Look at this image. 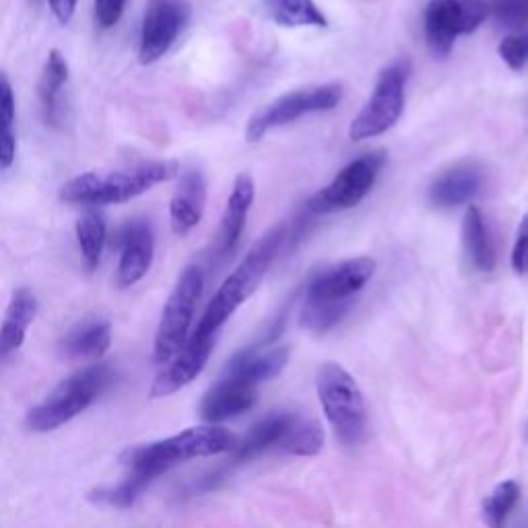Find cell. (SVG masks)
<instances>
[{"instance_id":"8fae6325","label":"cell","mask_w":528,"mask_h":528,"mask_svg":"<svg viewBox=\"0 0 528 528\" xmlns=\"http://www.w3.org/2000/svg\"><path fill=\"white\" fill-rule=\"evenodd\" d=\"M188 19V0H149L141 27V64H153L168 52L186 27Z\"/></svg>"},{"instance_id":"d4e9b609","label":"cell","mask_w":528,"mask_h":528,"mask_svg":"<svg viewBox=\"0 0 528 528\" xmlns=\"http://www.w3.org/2000/svg\"><path fill=\"white\" fill-rule=\"evenodd\" d=\"M324 446L322 425L312 417L293 415L277 450L293 456H314Z\"/></svg>"},{"instance_id":"5b68a950","label":"cell","mask_w":528,"mask_h":528,"mask_svg":"<svg viewBox=\"0 0 528 528\" xmlns=\"http://www.w3.org/2000/svg\"><path fill=\"white\" fill-rule=\"evenodd\" d=\"M316 392L324 415L345 446H359L368 434V413L355 378L335 361H326L316 374Z\"/></svg>"},{"instance_id":"4316f807","label":"cell","mask_w":528,"mask_h":528,"mask_svg":"<svg viewBox=\"0 0 528 528\" xmlns=\"http://www.w3.org/2000/svg\"><path fill=\"white\" fill-rule=\"evenodd\" d=\"M267 15L283 27H326L328 21L314 0H262Z\"/></svg>"},{"instance_id":"83f0119b","label":"cell","mask_w":528,"mask_h":528,"mask_svg":"<svg viewBox=\"0 0 528 528\" xmlns=\"http://www.w3.org/2000/svg\"><path fill=\"white\" fill-rule=\"evenodd\" d=\"M355 297H345V300H318V297H308L302 310V326L312 330V333H324L335 324H339L345 314L351 310Z\"/></svg>"},{"instance_id":"7a4b0ae2","label":"cell","mask_w":528,"mask_h":528,"mask_svg":"<svg viewBox=\"0 0 528 528\" xmlns=\"http://www.w3.org/2000/svg\"><path fill=\"white\" fill-rule=\"evenodd\" d=\"M283 238L285 225H275L252 246V250L244 256L234 273L223 281V285L213 295V300L209 302L201 322H198L194 330L196 335H217L219 328L236 314L242 304L250 300L264 275L269 273L275 256L279 254Z\"/></svg>"},{"instance_id":"6da1fadb","label":"cell","mask_w":528,"mask_h":528,"mask_svg":"<svg viewBox=\"0 0 528 528\" xmlns=\"http://www.w3.org/2000/svg\"><path fill=\"white\" fill-rule=\"evenodd\" d=\"M178 161L159 159L145 161L130 170L118 172H87L66 182L60 190L64 203L75 205H122L151 188L176 178Z\"/></svg>"},{"instance_id":"4dcf8cb0","label":"cell","mask_w":528,"mask_h":528,"mask_svg":"<svg viewBox=\"0 0 528 528\" xmlns=\"http://www.w3.org/2000/svg\"><path fill=\"white\" fill-rule=\"evenodd\" d=\"M522 495V487L516 481H504L498 487H495L487 498L481 504V514L483 522L491 528H500L504 526L506 518L510 512L518 506Z\"/></svg>"},{"instance_id":"d6a6232c","label":"cell","mask_w":528,"mask_h":528,"mask_svg":"<svg viewBox=\"0 0 528 528\" xmlns=\"http://www.w3.org/2000/svg\"><path fill=\"white\" fill-rule=\"evenodd\" d=\"M498 54L512 71H522L528 64V31L512 33V36L504 38Z\"/></svg>"},{"instance_id":"2e32d148","label":"cell","mask_w":528,"mask_h":528,"mask_svg":"<svg viewBox=\"0 0 528 528\" xmlns=\"http://www.w3.org/2000/svg\"><path fill=\"white\" fill-rule=\"evenodd\" d=\"M481 184L483 174L477 165H454L429 186V205L434 209H454L465 205L477 196Z\"/></svg>"},{"instance_id":"277c9868","label":"cell","mask_w":528,"mask_h":528,"mask_svg":"<svg viewBox=\"0 0 528 528\" xmlns=\"http://www.w3.org/2000/svg\"><path fill=\"white\" fill-rule=\"evenodd\" d=\"M114 380L116 374L110 366L91 361V366L60 382L38 407H33L25 417V427L33 434L54 432L89 409Z\"/></svg>"},{"instance_id":"3957f363","label":"cell","mask_w":528,"mask_h":528,"mask_svg":"<svg viewBox=\"0 0 528 528\" xmlns=\"http://www.w3.org/2000/svg\"><path fill=\"white\" fill-rule=\"evenodd\" d=\"M236 444L238 438L231 434L229 429L219 427L217 423H209L201 427H188L172 438H165L153 444L128 448L120 454V462L128 471H139L159 477L161 473L176 467L178 462L231 452L236 448Z\"/></svg>"},{"instance_id":"52a82bcc","label":"cell","mask_w":528,"mask_h":528,"mask_svg":"<svg viewBox=\"0 0 528 528\" xmlns=\"http://www.w3.org/2000/svg\"><path fill=\"white\" fill-rule=\"evenodd\" d=\"M407 75L409 69L405 62L390 64L380 73L368 104L361 108L349 126V139L353 143L376 139L401 120L405 110Z\"/></svg>"},{"instance_id":"44dd1931","label":"cell","mask_w":528,"mask_h":528,"mask_svg":"<svg viewBox=\"0 0 528 528\" xmlns=\"http://www.w3.org/2000/svg\"><path fill=\"white\" fill-rule=\"evenodd\" d=\"M38 314V297L29 287H19L13 291L7 314L0 324V357L15 353L27 335V328Z\"/></svg>"},{"instance_id":"e0dca14e","label":"cell","mask_w":528,"mask_h":528,"mask_svg":"<svg viewBox=\"0 0 528 528\" xmlns=\"http://www.w3.org/2000/svg\"><path fill=\"white\" fill-rule=\"evenodd\" d=\"M207 205V182L198 170H188L172 196L170 219L178 236H186L203 219Z\"/></svg>"},{"instance_id":"7c38bea8","label":"cell","mask_w":528,"mask_h":528,"mask_svg":"<svg viewBox=\"0 0 528 528\" xmlns=\"http://www.w3.org/2000/svg\"><path fill=\"white\" fill-rule=\"evenodd\" d=\"M217 335H192L182 349L168 361L170 366H165L157 378L151 384L149 396L151 399H165L190 382L196 380V376L201 374L207 366V361L215 349Z\"/></svg>"},{"instance_id":"484cf974","label":"cell","mask_w":528,"mask_h":528,"mask_svg":"<svg viewBox=\"0 0 528 528\" xmlns=\"http://www.w3.org/2000/svg\"><path fill=\"white\" fill-rule=\"evenodd\" d=\"M106 219L102 213L89 209L77 221V240L81 250V260L87 273H93L102 260V252L106 246Z\"/></svg>"},{"instance_id":"ba28073f","label":"cell","mask_w":528,"mask_h":528,"mask_svg":"<svg viewBox=\"0 0 528 528\" xmlns=\"http://www.w3.org/2000/svg\"><path fill=\"white\" fill-rule=\"evenodd\" d=\"M386 163L384 151H372L357 157L330 180L328 186L318 190L310 201L308 211L316 215H328L357 207L374 188Z\"/></svg>"},{"instance_id":"30bf717a","label":"cell","mask_w":528,"mask_h":528,"mask_svg":"<svg viewBox=\"0 0 528 528\" xmlns=\"http://www.w3.org/2000/svg\"><path fill=\"white\" fill-rule=\"evenodd\" d=\"M489 15V0H432L425 9L429 48L438 56H448L456 38L475 33Z\"/></svg>"},{"instance_id":"9a60e30c","label":"cell","mask_w":528,"mask_h":528,"mask_svg":"<svg viewBox=\"0 0 528 528\" xmlns=\"http://www.w3.org/2000/svg\"><path fill=\"white\" fill-rule=\"evenodd\" d=\"M256 401L258 390L254 384L225 376L203 396L198 413L207 423H221L250 411Z\"/></svg>"},{"instance_id":"ffe728a7","label":"cell","mask_w":528,"mask_h":528,"mask_svg":"<svg viewBox=\"0 0 528 528\" xmlns=\"http://www.w3.org/2000/svg\"><path fill=\"white\" fill-rule=\"evenodd\" d=\"M112 345V324L104 318H89L73 326L62 339V353L77 361H99Z\"/></svg>"},{"instance_id":"1f68e13d","label":"cell","mask_w":528,"mask_h":528,"mask_svg":"<svg viewBox=\"0 0 528 528\" xmlns=\"http://www.w3.org/2000/svg\"><path fill=\"white\" fill-rule=\"evenodd\" d=\"M489 7L495 21L506 29L528 25V0H491Z\"/></svg>"},{"instance_id":"cb8c5ba5","label":"cell","mask_w":528,"mask_h":528,"mask_svg":"<svg viewBox=\"0 0 528 528\" xmlns=\"http://www.w3.org/2000/svg\"><path fill=\"white\" fill-rule=\"evenodd\" d=\"M157 477L149 473L130 471V475L120 483L112 487H97L87 493V500L95 506H106L116 510H128L137 504V500L143 495V491L155 481Z\"/></svg>"},{"instance_id":"8992f818","label":"cell","mask_w":528,"mask_h":528,"mask_svg":"<svg viewBox=\"0 0 528 528\" xmlns=\"http://www.w3.org/2000/svg\"><path fill=\"white\" fill-rule=\"evenodd\" d=\"M205 275L203 269L190 264L180 275L174 291L165 302L157 335L153 343V361L168 363L188 341V330L198 306V300L203 295Z\"/></svg>"},{"instance_id":"836d02e7","label":"cell","mask_w":528,"mask_h":528,"mask_svg":"<svg viewBox=\"0 0 528 528\" xmlns=\"http://www.w3.org/2000/svg\"><path fill=\"white\" fill-rule=\"evenodd\" d=\"M512 269L518 277H528V215L520 221L512 248Z\"/></svg>"},{"instance_id":"7402d4cb","label":"cell","mask_w":528,"mask_h":528,"mask_svg":"<svg viewBox=\"0 0 528 528\" xmlns=\"http://www.w3.org/2000/svg\"><path fill=\"white\" fill-rule=\"evenodd\" d=\"M462 246H465L471 267L479 273H491L495 267V252L489 231L479 207H469L462 219Z\"/></svg>"},{"instance_id":"603a6c76","label":"cell","mask_w":528,"mask_h":528,"mask_svg":"<svg viewBox=\"0 0 528 528\" xmlns=\"http://www.w3.org/2000/svg\"><path fill=\"white\" fill-rule=\"evenodd\" d=\"M291 413H273L269 417H264L260 419L250 432L248 436L236 444V456L234 460L236 462H246V460H252L256 456H260L262 452H267V450H273L279 446L283 434H285V429L291 421Z\"/></svg>"},{"instance_id":"f546056e","label":"cell","mask_w":528,"mask_h":528,"mask_svg":"<svg viewBox=\"0 0 528 528\" xmlns=\"http://www.w3.org/2000/svg\"><path fill=\"white\" fill-rule=\"evenodd\" d=\"M69 81V62L60 50H50L40 79V99L48 118L56 116V104L62 87Z\"/></svg>"},{"instance_id":"4fadbf2b","label":"cell","mask_w":528,"mask_h":528,"mask_svg":"<svg viewBox=\"0 0 528 528\" xmlns=\"http://www.w3.org/2000/svg\"><path fill=\"white\" fill-rule=\"evenodd\" d=\"M374 275V258H349L314 277L308 287V297H318V300H345V297H355Z\"/></svg>"},{"instance_id":"d590c367","label":"cell","mask_w":528,"mask_h":528,"mask_svg":"<svg viewBox=\"0 0 528 528\" xmlns=\"http://www.w3.org/2000/svg\"><path fill=\"white\" fill-rule=\"evenodd\" d=\"M48 3H50V9H52L56 21L60 25H66L73 19L79 0H48Z\"/></svg>"},{"instance_id":"ac0fdd59","label":"cell","mask_w":528,"mask_h":528,"mask_svg":"<svg viewBox=\"0 0 528 528\" xmlns=\"http://www.w3.org/2000/svg\"><path fill=\"white\" fill-rule=\"evenodd\" d=\"M254 203V182L248 174H240L234 182V188H231V194L227 198V207L221 219L219 227V244L217 250L221 256H227L234 252L238 246L244 227L248 221L250 207Z\"/></svg>"},{"instance_id":"d6986e66","label":"cell","mask_w":528,"mask_h":528,"mask_svg":"<svg viewBox=\"0 0 528 528\" xmlns=\"http://www.w3.org/2000/svg\"><path fill=\"white\" fill-rule=\"evenodd\" d=\"M289 361V347L279 345L269 351H254L246 349L240 351L234 359L227 363V372L225 376L244 380L248 384H262L267 380L277 378Z\"/></svg>"},{"instance_id":"9c48e42d","label":"cell","mask_w":528,"mask_h":528,"mask_svg":"<svg viewBox=\"0 0 528 528\" xmlns=\"http://www.w3.org/2000/svg\"><path fill=\"white\" fill-rule=\"evenodd\" d=\"M343 99V87L339 83H328L318 87H308L300 91H291L271 106L256 112L246 126V141L258 143L269 130L287 126L302 116L335 110Z\"/></svg>"},{"instance_id":"f1b7e54d","label":"cell","mask_w":528,"mask_h":528,"mask_svg":"<svg viewBox=\"0 0 528 528\" xmlns=\"http://www.w3.org/2000/svg\"><path fill=\"white\" fill-rule=\"evenodd\" d=\"M15 93L9 79L0 73V168H9L15 159Z\"/></svg>"},{"instance_id":"5bb4252c","label":"cell","mask_w":528,"mask_h":528,"mask_svg":"<svg viewBox=\"0 0 528 528\" xmlns=\"http://www.w3.org/2000/svg\"><path fill=\"white\" fill-rule=\"evenodd\" d=\"M120 262L116 283L120 289H128L139 283L151 269L155 254V238L147 221L128 223L120 231Z\"/></svg>"},{"instance_id":"e575fe53","label":"cell","mask_w":528,"mask_h":528,"mask_svg":"<svg viewBox=\"0 0 528 528\" xmlns=\"http://www.w3.org/2000/svg\"><path fill=\"white\" fill-rule=\"evenodd\" d=\"M126 9V0H95V21L99 27H114Z\"/></svg>"}]
</instances>
